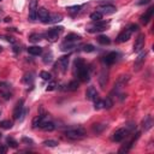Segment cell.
I'll return each mask as SVG.
<instances>
[{
	"label": "cell",
	"instance_id": "53",
	"mask_svg": "<svg viewBox=\"0 0 154 154\" xmlns=\"http://www.w3.org/2000/svg\"><path fill=\"white\" fill-rule=\"evenodd\" d=\"M0 1H3V0H0Z\"/></svg>",
	"mask_w": 154,
	"mask_h": 154
},
{
	"label": "cell",
	"instance_id": "16",
	"mask_svg": "<svg viewBox=\"0 0 154 154\" xmlns=\"http://www.w3.org/2000/svg\"><path fill=\"white\" fill-rule=\"evenodd\" d=\"M0 93L5 100H9L12 98V93L10 92V84L7 83H0Z\"/></svg>",
	"mask_w": 154,
	"mask_h": 154
},
{
	"label": "cell",
	"instance_id": "5",
	"mask_svg": "<svg viewBox=\"0 0 154 154\" xmlns=\"http://www.w3.org/2000/svg\"><path fill=\"white\" fill-rule=\"evenodd\" d=\"M24 114H25V111H24V101L23 100H19L16 106H15V110H14V119H19V120H23L24 118Z\"/></svg>",
	"mask_w": 154,
	"mask_h": 154
},
{
	"label": "cell",
	"instance_id": "40",
	"mask_svg": "<svg viewBox=\"0 0 154 154\" xmlns=\"http://www.w3.org/2000/svg\"><path fill=\"white\" fill-rule=\"evenodd\" d=\"M33 80H34L33 73H27V75L24 76L23 82H24V83H27V84H29V83H33Z\"/></svg>",
	"mask_w": 154,
	"mask_h": 154
},
{
	"label": "cell",
	"instance_id": "32",
	"mask_svg": "<svg viewBox=\"0 0 154 154\" xmlns=\"http://www.w3.org/2000/svg\"><path fill=\"white\" fill-rule=\"evenodd\" d=\"M42 145L45 147H57L58 142L56 140H46V141H43V142H42Z\"/></svg>",
	"mask_w": 154,
	"mask_h": 154
},
{
	"label": "cell",
	"instance_id": "2",
	"mask_svg": "<svg viewBox=\"0 0 154 154\" xmlns=\"http://www.w3.org/2000/svg\"><path fill=\"white\" fill-rule=\"evenodd\" d=\"M65 136L69 137V138H72V140H80V138H83L86 136V130L83 128H70V129L65 130Z\"/></svg>",
	"mask_w": 154,
	"mask_h": 154
},
{
	"label": "cell",
	"instance_id": "15",
	"mask_svg": "<svg viewBox=\"0 0 154 154\" xmlns=\"http://www.w3.org/2000/svg\"><path fill=\"white\" fill-rule=\"evenodd\" d=\"M128 81H129V76H120L119 78H118V81H117V83L114 84V88H113L112 93H113V92H116V94H117V93H118V91H119L120 88L125 87V84L128 83Z\"/></svg>",
	"mask_w": 154,
	"mask_h": 154
},
{
	"label": "cell",
	"instance_id": "18",
	"mask_svg": "<svg viewBox=\"0 0 154 154\" xmlns=\"http://www.w3.org/2000/svg\"><path fill=\"white\" fill-rule=\"evenodd\" d=\"M118 59V53L117 52H110L104 57V63L106 65H113Z\"/></svg>",
	"mask_w": 154,
	"mask_h": 154
},
{
	"label": "cell",
	"instance_id": "4",
	"mask_svg": "<svg viewBox=\"0 0 154 154\" xmlns=\"http://www.w3.org/2000/svg\"><path fill=\"white\" fill-rule=\"evenodd\" d=\"M107 28H108V22H105V21H102V19H101V21L95 22V24L92 25V27H89L87 30H88L89 33L94 34V33H101V31H105Z\"/></svg>",
	"mask_w": 154,
	"mask_h": 154
},
{
	"label": "cell",
	"instance_id": "49",
	"mask_svg": "<svg viewBox=\"0 0 154 154\" xmlns=\"http://www.w3.org/2000/svg\"><path fill=\"white\" fill-rule=\"evenodd\" d=\"M0 153H6V147H0Z\"/></svg>",
	"mask_w": 154,
	"mask_h": 154
},
{
	"label": "cell",
	"instance_id": "33",
	"mask_svg": "<svg viewBox=\"0 0 154 154\" xmlns=\"http://www.w3.org/2000/svg\"><path fill=\"white\" fill-rule=\"evenodd\" d=\"M42 36L43 35H41V34H31L29 36V41L30 42H38L42 38Z\"/></svg>",
	"mask_w": 154,
	"mask_h": 154
},
{
	"label": "cell",
	"instance_id": "13",
	"mask_svg": "<svg viewBox=\"0 0 154 154\" xmlns=\"http://www.w3.org/2000/svg\"><path fill=\"white\" fill-rule=\"evenodd\" d=\"M145 34H140L136 40H135V43H134V52H140L142 51L143 46H145Z\"/></svg>",
	"mask_w": 154,
	"mask_h": 154
},
{
	"label": "cell",
	"instance_id": "6",
	"mask_svg": "<svg viewBox=\"0 0 154 154\" xmlns=\"http://www.w3.org/2000/svg\"><path fill=\"white\" fill-rule=\"evenodd\" d=\"M128 134H129V130H128L126 128H122V129H118L117 131L113 134L112 141H114V142H122L124 138L128 137Z\"/></svg>",
	"mask_w": 154,
	"mask_h": 154
},
{
	"label": "cell",
	"instance_id": "37",
	"mask_svg": "<svg viewBox=\"0 0 154 154\" xmlns=\"http://www.w3.org/2000/svg\"><path fill=\"white\" fill-rule=\"evenodd\" d=\"M95 104H94V108L95 110H101V108H104V100H101V99H96L95 101Z\"/></svg>",
	"mask_w": 154,
	"mask_h": 154
},
{
	"label": "cell",
	"instance_id": "52",
	"mask_svg": "<svg viewBox=\"0 0 154 154\" xmlns=\"http://www.w3.org/2000/svg\"><path fill=\"white\" fill-rule=\"evenodd\" d=\"M0 138H1V133H0Z\"/></svg>",
	"mask_w": 154,
	"mask_h": 154
},
{
	"label": "cell",
	"instance_id": "30",
	"mask_svg": "<svg viewBox=\"0 0 154 154\" xmlns=\"http://www.w3.org/2000/svg\"><path fill=\"white\" fill-rule=\"evenodd\" d=\"M78 88H80V82L78 81H71V82H69V84L66 87V89L70 91V92H75Z\"/></svg>",
	"mask_w": 154,
	"mask_h": 154
},
{
	"label": "cell",
	"instance_id": "39",
	"mask_svg": "<svg viewBox=\"0 0 154 154\" xmlns=\"http://www.w3.org/2000/svg\"><path fill=\"white\" fill-rule=\"evenodd\" d=\"M40 77H41L42 80H45V81H51V78H52L51 73L47 72V71H41V72H40Z\"/></svg>",
	"mask_w": 154,
	"mask_h": 154
},
{
	"label": "cell",
	"instance_id": "24",
	"mask_svg": "<svg viewBox=\"0 0 154 154\" xmlns=\"http://www.w3.org/2000/svg\"><path fill=\"white\" fill-rule=\"evenodd\" d=\"M46 120V114H38L33 119V128H40V125Z\"/></svg>",
	"mask_w": 154,
	"mask_h": 154
},
{
	"label": "cell",
	"instance_id": "48",
	"mask_svg": "<svg viewBox=\"0 0 154 154\" xmlns=\"http://www.w3.org/2000/svg\"><path fill=\"white\" fill-rule=\"evenodd\" d=\"M14 52H15V53L21 52V48H18V47H16V46H15V47H14Z\"/></svg>",
	"mask_w": 154,
	"mask_h": 154
},
{
	"label": "cell",
	"instance_id": "17",
	"mask_svg": "<svg viewBox=\"0 0 154 154\" xmlns=\"http://www.w3.org/2000/svg\"><path fill=\"white\" fill-rule=\"evenodd\" d=\"M146 56H147V52H146V51H142V52H141V53L137 56V58H136V60H135V63H134V68H135L136 71L140 70V68L143 65L145 59H146Z\"/></svg>",
	"mask_w": 154,
	"mask_h": 154
},
{
	"label": "cell",
	"instance_id": "20",
	"mask_svg": "<svg viewBox=\"0 0 154 154\" xmlns=\"http://www.w3.org/2000/svg\"><path fill=\"white\" fill-rule=\"evenodd\" d=\"M86 98L88 100H92V101H95L96 99H99V93L98 91L94 88V87H89L86 92Z\"/></svg>",
	"mask_w": 154,
	"mask_h": 154
},
{
	"label": "cell",
	"instance_id": "23",
	"mask_svg": "<svg viewBox=\"0 0 154 154\" xmlns=\"http://www.w3.org/2000/svg\"><path fill=\"white\" fill-rule=\"evenodd\" d=\"M152 125H153V119H152V116H146V117L143 118V120H142V128L145 129V131H147V130H149L150 128H152Z\"/></svg>",
	"mask_w": 154,
	"mask_h": 154
},
{
	"label": "cell",
	"instance_id": "46",
	"mask_svg": "<svg viewBox=\"0 0 154 154\" xmlns=\"http://www.w3.org/2000/svg\"><path fill=\"white\" fill-rule=\"evenodd\" d=\"M0 37L5 38L6 41H9V42H11V43H16V40H15L14 37H11V36H0Z\"/></svg>",
	"mask_w": 154,
	"mask_h": 154
},
{
	"label": "cell",
	"instance_id": "41",
	"mask_svg": "<svg viewBox=\"0 0 154 154\" xmlns=\"http://www.w3.org/2000/svg\"><path fill=\"white\" fill-rule=\"evenodd\" d=\"M83 51H84V52H87V53H91V52H94L95 48H94L93 45H84L83 46Z\"/></svg>",
	"mask_w": 154,
	"mask_h": 154
},
{
	"label": "cell",
	"instance_id": "10",
	"mask_svg": "<svg viewBox=\"0 0 154 154\" xmlns=\"http://www.w3.org/2000/svg\"><path fill=\"white\" fill-rule=\"evenodd\" d=\"M56 66H59L60 71L63 73H65L69 68V56H63L58 59V63L56 64Z\"/></svg>",
	"mask_w": 154,
	"mask_h": 154
},
{
	"label": "cell",
	"instance_id": "11",
	"mask_svg": "<svg viewBox=\"0 0 154 154\" xmlns=\"http://www.w3.org/2000/svg\"><path fill=\"white\" fill-rule=\"evenodd\" d=\"M131 31L128 29V28H125L123 31H120L119 34H118V36H117V38H116V41H117L118 43H123V42H126V41H129V38L131 37Z\"/></svg>",
	"mask_w": 154,
	"mask_h": 154
},
{
	"label": "cell",
	"instance_id": "28",
	"mask_svg": "<svg viewBox=\"0 0 154 154\" xmlns=\"http://www.w3.org/2000/svg\"><path fill=\"white\" fill-rule=\"evenodd\" d=\"M76 47V43H72V42H68V41H64L60 46V49L64 51V52H68V51H71L72 48Z\"/></svg>",
	"mask_w": 154,
	"mask_h": 154
},
{
	"label": "cell",
	"instance_id": "9",
	"mask_svg": "<svg viewBox=\"0 0 154 154\" xmlns=\"http://www.w3.org/2000/svg\"><path fill=\"white\" fill-rule=\"evenodd\" d=\"M138 137H140V133H136L133 137H131V140H129L128 142L119 149V153H126V152H129L131 148H133V146H134V143L136 142V141L138 140Z\"/></svg>",
	"mask_w": 154,
	"mask_h": 154
},
{
	"label": "cell",
	"instance_id": "19",
	"mask_svg": "<svg viewBox=\"0 0 154 154\" xmlns=\"http://www.w3.org/2000/svg\"><path fill=\"white\" fill-rule=\"evenodd\" d=\"M63 21V16L60 14H54V15H51L42 21V23L45 24H53V23H58V22H61Z\"/></svg>",
	"mask_w": 154,
	"mask_h": 154
},
{
	"label": "cell",
	"instance_id": "1",
	"mask_svg": "<svg viewBox=\"0 0 154 154\" xmlns=\"http://www.w3.org/2000/svg\"><path fill=\"white\" fill-rule=\"evenodd\" d=\"M75 70L77 73V77L82 82H88L91 80V72H89V68L86 65V63L82 58H76L75 59Z\"/></svg>",
	"mask_w": 154,
	"mask_h": 154
},
{
	"label": "cell",
	"instance_id": "27",
	"mask_svg": "<svg viewBox=\"0 0 154 154\" xmlns=\"http://www.w3.org/2000/svg\"><path fill=\"white\" fill-rule=\"evenodd\" d=\"M106 128H107L106 124H104V123H98V124H94V125H93V131H94L95 134H101L102 131L106 129Z\"/></svg>",
	"mask_w": 154,
	"mask_h": 154
},
{
	"label": "cell",
	"instance_id": "34",
	"mask_svg": "<svg viewBox=\"0 0 154 154\" xmlns=\"http://www.w3.org/2000/svg\"><path fill=\"white\" fill-rule=\"evenodd\" d=\"M71 15H76V14H78L80 12V10H81V6L80 5H75V6H69L68 9H66Z\"/></svg>",
	"mask_w": 154,
	"mask_h": 154
},
{
	"label": "cell",
	"instance_id": "21",
	"mask_svg": "<svg viewBox=\"0 0 154 154\" xmlns=\"http://www.w3.org/2000/svg\"><path fill=\"white\" fill-rule=\"evenodd\" d=\"M40 129L43 130V131H53L56 129V125L53 122H48V120H45L41 125H40Z\"/></svg>",
	"mask_w": 154,
	"mask_h": 154
},
{
	"label": "cell",
	"instance_id": "22",
	"mask_svg": "<svg viewBox=\"0 0 154 154\" xmlns=\"http://www.w3.org/2000/svg\"><path fill=\"white\" fill-rule=\"evenodd\" d=\"M49 16V11L46 7H38L37 9V18H40L41 22L45 21Z\"/></svg>",
	"mask_w": 154,
	"mask_h": 154
},
{
	"label": "cell",
	"instance_id": "42",
	"mask_svg": "<svg viewBox=\"0 0 154 154\" xmlns=\"http://www.w3.org/2000/svg\"><path fill=\"white\" fill-rule=\"evenodd\" d=\"M56 87H57V83L52 81V82L48 84V87L46 88V91H47V92H52V91H54V89H56Z\"/></svg>",
	"mask_w": 154,
	"mask_h": 154
},
{
	"label": "cell",
	"instance_id": "29",
	"mask_svg": "<svg viewBox=\"0 0 154 154\" xmlns=\"http://www.w3.org/2000/svg\"><path fill=\"white\" fill-rule=\"evenodd\" d=\"M98 42L100 43V45H110L111 43V38L108 37V36H106V35H100V36H98Z\"/></svg>",
	"mask_w": 154,
	"mask_h": 154
},
{
	"label": "cell",
	"instance_id": "44",
	"mask_svg": "<svg viewBox=\"0 0 154 154\" xmlns=\"http://www.w3.org/2000/svg\"><path fill=\"white\" fill-rule=\"evenodd\" d=\"M52 61V53H47L45 57H43V63L45 64H48Z\"/></svg>",
	"mask_w": 154,
	"mask_h": 154
},
{
	"label": "cell",
	"instance_id": "43",
	"mask_svg": "<svg viewBox=\"0 0 154 154\" xmlns=\"http://www.w3.org/2000/svg\"><path fill=\"white\" fill-rule=\"evenodd\" d=\"M128 29H129L131 33H134V31H137L138 30V25L137 24H129V25H128Z\"/></svg>",
	"mask_w": 154,
	"mask_h": 154
},
{
	"label": "cell",
	"instance_id": "51",
	"mask_svg": "<svg viewBox=\"0 0 154 154\" xmlns=\"http://www.w3.org/2000/svg\"><path fill=\"white\" fill-rule=\"evenodd\" d=\"M1 51H3V48H1V47H0V52H1Z\"/></svg>",
	"mask_w": 154,
	"mask_h": 154
},
{
	"label": "cell",
	"instance_id": "36",
	"mask_svg": "<svg viewBox=\"0 0 154 154\" xmlns=\"http://www.w3.org/2000/svg\"><path fill=\"white\" fill-rule=\"evenodd\" d=\"M6 142H7V145L10 146V147H12V148H17L18 147V142L16 140H14L12 137H7L6 138Z\"/></svg>",
	"mask_w": 154,
	"mask_h": 154
},
{
	"label": "cell",
	"instance_id": "35",
	"mask_svg": "<svg viewBox=\"0 0 154 154\" xmlns=\"http://www.w3.org/2000/svg\"><path fill=\"white\" fill-rule=\"evenodd\" d=\"M0 128H3V129H5V130L11 129V128H12V122H10V120H1V122H0Z\"/></svg>",
	"mask_w": 154,
	"mask_h": 154
},
{
	"label": "cell",
	"instance_id": "26",
	"mask_svg": "<svg viewBox=\"0 0 154 154\" xmlns=\"http://www.w3.org/2000/svg\"><path fill=\"white\" fill-rule=\"evenodd\" d=\"M28 53L31 56H40L42 53V47L40 46H30L28 48Z\"/></svg>",
	"mask_w": 154,
	"mask_h": 154
},
{
	"label": "cell",
	"instance_id": "14",
	"mask_svg": "<svg viewBox=\"0 0 154 154\" xmlns=\"http://www.w3.org/2000/svg\"><path fill=\"white\" fill-rule=\"evenodd\" d=\"M153 14H154V7L153 6H150L146 12H145V14L142 15V16H141L140 17V22L141 23H142V24H148L149 23V21L152 19V17H153Z\"/></svg>",
	"mask_w": 154,
	"mask_h": 154
},
{
	"label": "cell",
	"instance_id": "3",
	"mask_svg": "<svg viewBox=\"0 0 154 154\" xmlns=\"http://www.w3.org/2000/svg\"><path fill=\"white\" fill-rule=\"evenodd\" d=\"M63 30H64V28L63 27H56V28H52V29H49L46 34H45V36H46V38L49 41V42H56L57 40H58V37H59V35L63 33Z\"/></svg>",
	"mask_w": 154,
	"mask_h": 154
},
{
	"label": "cell",
	"instance_id": "45",
	"mask_svg": "<svg viewBox=\"0 0 154 154\" xmlns=\"http://www.w3.org/2000/svg\"><path fill=\"white\" fill-rule=\"evenodd\" d=\"M22 142H23V143H27V145H30V146L34 145V141H33L31 138H29V137H23V138H22Z\"/></svg>",
	"mask_w": 154,
	"mask_h": 154
},
{
	"label": "cell",
	"instance_id": "47",
	"mask_svg": "<svg viewBox=\"0 0 154 154\" xmlns=\"http://www.w3.org/2000/svg\"><path fill=\"white\" fill-rule=\"evenodd\" d=\"M152 1V0H140V1H137V5H146V4H149Z\"/></svg>",
	"mask_w": 154,
	"mask_h": 154
},
{
	"label": "cell",
	"instance_id": "50",
	"mask_svg": "<svg viewBox=\"0 0 154 154\" xmlns=\"http://www.w3.org/2000/svg\"><path fill=\"white\" fill-rule=\"evenodd\" d=\"M4 21H5L6 23H9V22H11V21H12V18H11V17H6V18H5Z\"/></svg>",
	"mask_w": 154,
	"mask_h": 154
},
{
	"label": "cell",
	"instance_id": "25",
	"mask_svg": "<svg viewBox=\"0 0 154 154\" xmlns=\"http://www.w3.org/2000/svg\"><path fill=\"white\" fill-rule=\"evenodd\" d=\"M82 40V37L80 35H77V34H69L66 37H65V41L68 42H72V43H77V42H80Z\"/></svg>",
	"mask_w": 154,
	"mask_h": 154
},
{
	"label": "cell",
	"instance_id": "38",
	"mask_svg": "<svg viewBox=\"0 0 154 154\" xmlns=\"http://www.w3.org/2000/svg\"><path fill=\"white\" fill-rule=\"evenodd\" d=\"M104 108H111L112 106H113V101H112V98L111 96H108V98H106V100H104Z\"/></svg>",
	"mask_w": 154,
	"mask_h": 154
},
{
	"label": "cell",
	"instance_id": "12",
	"mask_svg": "<svg viewBox=\"0 0 154 154\" xmlns=\"http://www.w3.org/2000/svg\"><path fill=\"white\" fill-rule=\"evenodd\" d=\"M37 0H31L29 4V19L35 21L37 18Z\"/></svg>",
	"mask_w": 154,
	"mask_h": 154
},
{
	"label": "cell",
	"instance_id": "31",
	"mask_svg": "<svg viewBox=\"0 0 154 154\" xmlns=\"http://www.w3.org/2000/svg\"><path fill=\"white\" fill-rule=\"evenodd\" d=\"M102 16L104 15H101L99 11H95V12H93V14H91V19L94 21V22H98V21L102 19Z\"/></svg>",
	"mask_w": 154,
	"mask_h": 154
},
{
	"label": "cell",
	"instance_id": "7",
	"mask_svg": "<svg viewBox=\"0 0 154 154\" xmlns=\"http://www.w3.org/2000/svg\"><path fill=\"white\" fill-rule=\"evenodd\" d=\"M98 81H99V86L101 87V89H105L106 88V84L108 82V70H107V68H104V69L101 70Z\"/></svg>",
	"mask_w": 154,
	"mask_h": 154
},
{
	"label": "cell",
	"instance_id": "8",
	"mask_svg": "<svg viewBox=\"0 0 154 154\" xmlns=\"http://www.w3.org/2000/svg\"><path fill=\"white\" fill-rule=\"evenodd\" d=\"M96 11H99L101 15H111V14H114L116 11H117V9H116L113 5H111V4H108V3H104L101 6H99L98 7V10Z\"/></svg>",
	"mask_w": 154,
	"mask_h": 154
}]
</instances>
